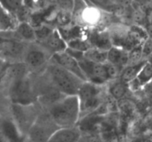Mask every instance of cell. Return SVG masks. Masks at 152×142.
Listing matches in <instances>:
<instances>
[{
	"instance_id": "5b68a950",
	"label": "cell",
	"mask_w": 152,
	"mask_h": 142,
	"mask_svg": "<svg viewBox=\"0 0 152 142\" xmlns=\"http://www.w3.org/2000/svg\"><path fill=\"white\" fill-rule=\"evenodd\" d=\"M10 96L14 104H29L31 103L32 98L31 85L25 77L11 83Z\"/></svg>"
},
{
	"instance_id": "8fae6325",
	"label": "cell",
	"mask_w": 152,
	"mask_h": 142,
	"mask_svg": "<svg viewBox=\"0 0 152 142\" xmlns=\"http://www.w3.org/2000/svg\"><path fill=\"white\" fill-rule=\"evenodd\" d=\"M129 51L120 47L112 46L108 51V61L119 68L129 63Z\"/></svg>"
},
{
	"instance_id": "4fadbf2b",
	"label": "cell",
	"mask_w": 152,
	"mask_h": 142,
	"mask_svg": "<svg viewBox=\"0 0 152 142\" xmlns=\"http://www.w3.org/2000/svg\"><path fill=\"white\" fill-rule=\"evenodd\" d=\"M24 45L20 42L12 40H1V51L3 55L8 57H18L24 52Z\"/></svg>"
},
{
	"instance_id": "603a6c76",
	"label": "cell",
	"mask_w": 152,
	"mask_h": 142,
	"mask_svg": "<svg viewBox=\"0 0 152 142\" xmlns=\"http://www.w3.org/2000/svg\"><path fill=\"white\" fill-rule=\"evenodd\" d=\"M152 79V63L146 61L141 68L138 75L134 80L137 83L138 86H142Z\"/></svg>"
},
{
	"instance_id": "1f68e13d",
	"label": "cell",
	"mask_w": 152,
	"mask_h": 142,
	"mask_svg": "<svg viewBox=\"0 0 152 142\" xmlns=\"http://www.w3.org/2000/svg\"><path fill=\"white\" fill-rule=\"evenodd\" d=\"M58 4L62 10L70 12L73 8L72 0H58Z\"/></svg>"
},
{
	"instance_id": "e0dca14e",
	"label": "cell",
	"mask_w": 152,
	"mask_h": 142,
	"mask_svg": "<svg viewBox=\"0 0 152 142\" xmlns=\"http://www.w3.org/2000/svg\"><path fill=\"white\" fill-rule=\"evenodd\" d=\"M27 69H28V65L26 63H13L6 68L5 76L7 77L11 83H13L16 80L25 78Z\"/></svg>"
},
{
	"instance_id": "44dd1931",
	"label": "cell",
	"mask_w": 152,
	"mask_h": 142,
	"mask_svg": "<svg viewBox=\"0 0 152 142\" xmlns=\"http://www.w3.org/2000/svg\"><path fill=\"white\" fill-rule=\"evenodd\" d=\"M18 35L22 39L28 41L37 40L35 28L28 22H21L16 28Z\"/></svg>"
},
{
	"instance_id": "7c38bea8",
	"label": "cell",
	"mask_w": 152,
	"mask_h": 142,
	"mask_svg": "<svg viewBox=\"0 0 152 142\" xmlns=\"http://www.w3.org/2000/svg\"><path fill=\"white\" fill-rule=\"evenodd\" d=\"M89 42L94 47L108 51L113 46L108 31H100L94 32L91 35Z\"/></svg>"
},
{
	"instance_id": "d6986e66",
	"label": "cell",
	"mask_w": 152,
	"mask_h": 142,
	"mask_svg": "<svg viewBox=\"0 0 152 142\" xmlns=\"http://www.w3.org/2000/svg\"><path fill=\"white\" fill-rule=\"evenodd\" d=\"M146 61H140L135 64H131L130 65L126 67L121 74V80L125 83H131L132 80H134L140 71L141 68L143 66Z\"/></svg>"
},
{
	"instance_id": "d6a6232c",
	"label": "cell",
	"mask_w": 152,
	"mask_h": 142,
	"mask_svg": "<svg viewBox=\"0 0 152 142\" xmlns=\"http://www.w3.org/2000/svg\"><path fill=\"white\" fill-rule=\"evenodd\" d=\"M95 1L99 3H104V2H106V1H108V0H95Z\"/></svg>"
},
{
	"instance_id": "7a4b0ae2",
	"label": "cell",
	"mask_w": 152,
	"mask_h": 142,
	"mask_svg": "<svg viewBox=\"0 0 152 142\" xmlns=\"http://www.w3.org/2000/svg\"><path fill=\"white\" fill-rule=\"evenodd\" d=\"M49 74L58 90L65 95H78L80 87L85 82L75 74L57 63L50 65Z\"/></svg>"
},
{
	"instance_id": "f546056e",
	"label": "cell",
	"mask_w": 152,
	"mask_h": 142,
	"mask_svg": "<svg viewBox=\"0 0 152 142\" xmlns=\"http://www.w3.org/2000/svg\"><path fill=\"white\" fill-rule=\"evenodd\" d=\"M56 20L57 21V22L59 25H62V26L68 25L71 21L70 12L65 11V10H62L60 13L59 12L57 16H56Z\"/></svg>"
},
{
	"instance_id": "ffe728a7",
	"label": "cell",
	"mask_w": 152,
	"mask_h": 142,
	"mask_svg": "<svg viewBox=\"0 0 152 142\" xmlns=\"http://www.w3.org/2000/svg\"><path fill=\"white\" fill-rule=\"evenodd\" d=\"M84 57L91 61L99 63H105L108 61V51L102 50L91 46L88 50L84 52Z\"/></svg>"
},
{
	"instance_id": "8992f818",
	"label": "cell",
	"mask_w": 152,
	"mask_h": 142,
	"mask_svg": "<svg viewBox=\"0 0 152 142\" xmlns=\"http://www.w3.org/2000/svg\"><path fill=\"white\" fill-rule=\"evenodd\" d=\"M53 59L55 60L56 63L59 64L67 70L75 74L84 81H88L80 67L79 61L71 54L68 53L66 50L53 54Z\"/></svg>"
},
{
	"instance_id": "3957f363",
	"label": "cell",
	"mask_w": 152,
	"mask_h": 142,
	"mask_svg": "<svg viewBox=\"0 0 152 142\" xmlns=\"http://www.w3.org/2000/svg\"><path fill=\"white\" fill-rule=\"evenodd\" d=\"M99 84L85 81L78 92L81 113L95 111L101 106V89Z\"/></svg>"
},
{
	"instance_id": "83f0119b",
	"label": "cell",
	"mask_w": 152,
	"mask_h": 142,
	"mask_svg": "<svg viewBox=\"0 0 152 142\" xmlns=\"http://www.w3.org/2000/svg\"><path fill=\"white\" fill-rule=\"evenodd\" d=\"M53 30L54 29H52L50 27L43 25V24L40 26L37 27V28H35L37 40L43 42L50 35V34L53 32Z\"/></svg>"
},
{
	"instance_id": "2e32d148",
	"label": "cell",
	"mask_w": 152,
	"mask_h": 142,
	"mask_svg": "<svg viewBox=\"0 0 152 142\" xmlns=\"http://www.w3.org/2000/svg\"><path fill=\"white\" fill-rule=\"evenodd\" d=\"M46 54L39 49H31L25 56V60L28 66L34 68L42 66L46 62Z\"/></svg>"
},
{
	"instance_id": "cb8c5ba5",
	"label": "cell",
	"mask_w": 152,
	"mask_h": 142,
	"mask_svg": "<svg viewBox=\"0 0 152 142\" xmlns=\"http://www.w3.org/2000/svg\"><path fill=\"white\" fill-rule=\"evenodd\" d=\"M110 95L116 100H121L127 92L126 83L120 80V82L114 83L109 89Z\"/></svg>"
},
{
	"instance_id": "277c9868",
	"label": "cell",
	"mask_w": 152,
	"mask_h": 142,
	"mask_svg": "<svg viewBox=\"0 0 152 142\" xmlns=\"http://www.w3.org/2000/svg\"><path fill=\"white\" fill-rule=\"evenodd\" d=\"M79 61L80 67L88 81L102 84L110 80V76L107 69L106 63H99L86 59L84 56L80 57Z\"/></svg>"
},
{
	"instance_id": "30bf717a",
	"label": "cell",
	"mask_w": 152,
	"mask_h": 142,
	"mask_svg": "<svg viewBox=\"0 0 152 142\" xmlns=\"http://www.w3.org/2000/svg\"><path fill=\"white\" fill-rule=\"evenodd\" d=\"M148 38L146 32L142 28L137 26H132L129 29L127 42L124 49L129 52L136 46L142 45Z\"/></svg>"
},
{
	"instance_id": "d4e9b609",
	"label": "cell",
	"mask_w": 152,
	"mask_h": 142,
	"mask_svg": "<svg viewBox=\"0 0 152 142\" xmlns=\"http://www.w3.org/2000/svg\"><path fill=\"white\" fill-rule=\"evenodd\" d=\"M68 48H70L74 50L78 51L81 52H86L91 47V44L86 40H83V38H74L72 40H70L67 42Z\"/></svg>"
},
{
	"instance_id": "6da1fadb",
	"label": "cell",
	"mask_w": 152,
	"mask_h": 142,
	"mask_svg": "<svg viewBox=\"0 0 152 142\" xmlns=\"http://www.w3.org/2000/svg\"><path fill=\"white\" fill-rule=\"evenodd\" d=\"M81 113L78 95H66L56 102L50 110L53 121L59 127H74Z\"/></svg>"
},
{
	"instance_id": "9a60e30c",
	"label": "cell",
	"mask_w": 152,
	"mask_h": 142,
	"mask_svg": "<svg viewBox=\"0 0 152 142\" xmlns=\"http://www.w3.org/2000/svg\"><path fill=\"white\" fill-rule=\"evenodd\" d=\"M25 105L26 104H15L13 108V115L17 121V124H19L20 127H29L31 128V125H30V119L33 117V115L31 114V110L25 108Z\"/></svg>"
},
{
	"instance_id": "5bb4252c",
	"label": "cell",
	"mask_w": 152,
	"mask_h": 142,
	"mask_svg": "<svg viewBox=\"0 0 152 142\" xmlns=\"http://www.w3.org/2000/svg\"><path fill=\"white\" fill-rule=\"evenodd\" d=\"M108 31L113 46L124 49L127 42L129 29H127L126 27L119 25V26H114Z\"/></svg>"
},
{
	"instance_id": "4316f807",
	"label": "cell",
	"mask_w": 152,
	"mask_h": 142,
	"mask_svg": "<svg viewBox=\"0 0 152 142\" xmlns=\"http://www.w3.org/2000/svg\"><path fill=\"white\" fill-rule=\"evenodd\" d=\"M129 63L135 64L140 62L142 57V44L136 46L129 52Z\"/></svg>"
},
{
	"instance_id": "ba28073f",
	"label": "cell",
	"mask_w": 152,
	"mask_h": 142,
	"mask_svg": "<svg viewBox=\"0 0 152 142\" xmlns=\"http://www.w3.org/2000/svg\"><path fill=\"white\" fill-rule=\"evenodd\" d=\"M80 138V129L75 127H59L56 129L48 141L52 142H71L78 141Z\"/></svg>"
},
{
	"instance_id": "f1b7e54d",
	"label": "cell",
	"mask_w": 152,
	"mask_h": 142,
	"mask_svg": "<svg viewBox=\"0 0 152 142\" xmlns=\"http://www.w3.org/2000/svg\"><path fill=\"white\" fill-rule=\"evenodd\" d=\"M2 7L10 12H17L24 4V0H2Z\"/></svg>"
},
{
	"instance_id": "52a82bcc",
	"label": "cell",
	"mask_w": 152,
	"mask_h": 142,
	"mask_svg": "<svg viewBox=\"0 0 152 142\" xmlns=\"http://www.w3.org/2000/svg\"><path fill=\"white\" fill-rule=\"evenodd\" d=\"M50 120L36 122L29 129L30 137L34 141H49L53 132L56 130H53L48 126Z\"/></svg>"
},
{
	"instance_id": "484cf974",
	"label": "cell",
	"mask_w": 152,
	"mask_h": 142,
	"mask_svg": "<svg viewBox=\"0 0 152 142\" xmlns=\"http://www.w3.org/2000/svg\"><path fill=\"white\" fill-rule=\"evenodd\" d=\"M48 0H24V4L31 11H40L45 7Z\"/></svg>"
},
{
	"instance_id": "ac0fdd59",
	"label": "cell",
	"mask_w": 152,
	"mask_h": 142,
	"mask_svg": "<svg viewBox=\"0 0 152 142\" xmlns=\"http://www.w3.org/2000/svg\"><path fill=\"white\" fill-rule=\"evenodd\" d=\"M18 19H16L13 15L12 12L9 11L4 7H2L1 15V20H0V25H1V31H9L12 30L16 29L19 24L17 23Z\"/></svg>"
},
{
	"instance_id": "7402d4cb",
	"label": "cell",
	"mask_w": 152,
	"mask_h": 142,
	"mask_svg": "<svg viewBox=\"0 0 152 142\" xmlns=\"http://www.w3.org/2000/svg\"><path fill=\"white\" fill-rule=\"evenodd\" d=\"M2 132L4 136L10 141H17L21 138L18 127L13 122L5 120L2 123Z\"/></svg>"
},
{
	"instance_id": "9c48e42d",
	"label": "cell",
	"mask_w": 152,
	"mask_h": 142,
	"mask_svg": "<svg viewBox=\"0 0 152 142\" xmlns=\"http://www.w3.org/2000/svg\"><path fill=\"white\" fill-rule=\"evenodd\" d=\"M45 47L53 53L64 52L68 49V44L62 37L59 29H54L46 40L42 42Z\"/></svg>"
},
{
	"instance_id": "4dcf8cb0",
	"label": "cell",
	"mask_w": 152,
	"mask_h": 142,
	"mask_svg": "<svg viewBox=\"0 0 152 142\" xmlns=\"http://www.w3.org/2000/svg\"><path fill=\"white\" fill-rule=\"evenodd\" d=\"M152 54V39L148 38L142 43V57L149 56Z\"/></svg>"
}]
</instances>
